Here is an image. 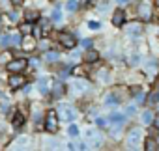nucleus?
I'll use <instances>...</instances> for the list:
<instances>
[{
    "label": "nucleus",
    "mask_w": 159,
    "mask_h": 151,
    "mask_svg": "<svg viewBox=\"0 0 159 151\" xmlns=\"http://www.w3.org/2000/svg\"><path fill=\"white\" fill-rule=\"evenodd\" d=\"M45 129L49 132H56L58 131V118H56V112L54 110H49L47 116H45Z\"/></svg>",
    "instance_id": "obj_1"
},
{
    "label": "nucleus",
    "mask_w": 159,
    "mask_h": 151,
    "mask_svg": "<svg viewBox=\"0 0 159 151\" xmlns=\"http://www.w3.org/2000/svg\"><path fill=\"white\" fill-rule=\"evenodd\" d=\"M8 69L11 73H21L23 69H26V60L25 58H15V60H11L8 63Z\"/></svg>",
    "instance_id": "obj_2"
},
{
    "label": "nucleus",
    "mask_w": 159,
    "mask_h": 151,
    "mask_svg": "<svg viewBox=\"0 0 159 151\" xmlns=\"http://www.w3.org/2000/svg\"><path fill=\"white\" fill-rule=\"evenodd\" d=\"M58 41H60L66 49H73V47L77 45V39H75L71 34H66V32H62V34L58 36Z\"/></svg>",
    "instance_id": "obj_3"
},
{
    "label": "nucleus",
    "mask_w": 159,
    "mask_h": 151,
    "mask_svg": "<svg viewBox=\"0 0 159 151\" xmlns=\"http://www.w3.org/2000/svg\"><path fill=\"white\" fill-rule=\"evenodd\" d=\"M58 112H60V118L62 119H73L75 118V112H73V108L71 106H67V105H60L58 106Z\"/></svg>",
    "instance_id": "obj_4"
},
{
    "label": "nucleus",
    "mask_w": 159,
    "mask_h": 151,
    "mask_svg": "<svg viewBox=\"0 0 159 151\" xmlns=\"http://www.w3.org/2000/svg\"><path fill=\"white\" fill-rule=\"evenodd\" d=\"M23 84H25V77H21L19 73H13L11 79H10V86H11L13 90H17V88H21Z\"/></svg>",
    "instance_id": "obj_5"
},
{
    "label": "nucleus",
    "mask_w": 159,
    "mask_h": 151,
    "mask_svg": "<svg viewBox=\"0 0 159 151\" xmlns=\"http://www.w3.org/2000/svg\"><path fill=\"white\" fill-rule=\"evenodd\" d=\"M139 15H140V19H144V21H148V19L152 17V11H150V4H146V2H142V4L139 6Z\"/></svg>",
    "instance_id": "obj_6"
},
{
    "label": "nucleus",
    "mask_w": 159,
    "mask_h": 151,
    "mask_svg": "<svg viewBox=\"0 0 159 151\" xmlns=\"http://www.w3.org/2000/svg\"><path fill=\"white\" fill-rule=\"evenodd\" d=\"M124 21H125V13H124L122 10H118V11L112 15V24H114V26H122Z\"/></svg>",
    "instance_id": "obj_7"
},
{
    "label": "nucleus",
    "mask_w": 159,
    "mask_h": 151,
    "mask_svg": "<svg viewBox=\"0 0 159 151\" xmlns=\"http://www.w3.org/2000/svg\"><path fill=\"white\" fill-rule=\"evenodd\" d=\"M23 49H25V50H28V52L36 49V41H34V39H32L28 34H26V37L23 39Z\"/></svg>",
    "instance_id": "obj_8"
},
{
    "label": "nucleus",
    "mask_w": 159,
    "mask_h": 151,
    "mask_svg": "<svg viewBox=\"0 0 159 151\" xmlns=\"http://www.w3.org/2000/svg\"><path fill=\"white\" fill-rule=\"evenodd\" d=\"M139 140H140V131H139V129H133V131L129 132V136H127V144L135 145Z\"/></svg>",
    "instance_id": "obj_9"
},
{
    "label": "nucleus",
    "mask_w": 159,
    "mask_h": 151,
    "mask_svg": "<svg viewBox=\"0 0 159 151\" xmlns=\"http://www.w3.org/2000/svg\"><path fill=\"white\" fill-rule=\"evenodd\" d=\"M98 58H99V54H98L96 50H88V52L84 54V60H86L88 63H92V62H98Z\"/></svg>",
    "instance_id": "obj_10"
},
{
    "label": "nucleus",
    "mask_w": 159,
    "mask_h": 151,
    "mask_svg": "<svg viewBox=\"0 0 159 151\" xmlns=\"http://www.w3.org/2000/svg\"><path fill=\"white\" fill-rule=\"evenodd\" d=\"M32 28H34V24H32V21H26L25 24H21V34H30L32 32Z\"/></svg>",
    "instance_id": "obj_11"
},
{
    "label": "nucleus",
    "mask_w": 159,
    "mask_h": 151,
    "mask_svg": "<svg viewBox=\"0 0 159 151\" xmlns=\"http://www.w3.org/2000/svg\"><path fill=\"white\" fill-rule=\"evenodd\" d=\"M23 123H25V116H23V112H17L13 118V127H21Z\"/></svg>",
    "instance_id": "obj_12"
},
{
    "label": "nucleus",
    "mask_w": 159,
    "mask_h": 151,
    "mask_svg": "<svg viewBox=\"0 0 159 151\" xmlns=\"http://www.w3.org/2000/svg\"><path fill=\"white\" fill-rule=\"evenodd\" d=\"M140 30H142V28H140V24H139V23H133V24L127 28V32H129V34H133V36H139V34H140Z\"/></svg>",
    "instance_id": "obj_13"
},
{
    "label": "nucleus",
    "mask_w": 159,
    "mask_h": 151,
    "mask_svg": "<svg viewBox=\"0 0 159 151\" xmlns=\"http://www.w3.org/2000/svg\"><path fill=\"white\" fill-rule=\"evenodd\" d=\"M144 147H146V151H153V149H157V142H155L153 138H148Z\"/></svg>",
    "instance_id": "obj_14"
},
{
    "label": "nucleus",
    "mask_w": 159,
    "mask_h": 151,
    "mask_svg": "<svg viewBox=\"0 0 159 151\" xmlns=\"http://www.w3.org/2000/svg\"><path fill=\"white\" fill-rule=\"evenodd\" d=\"M142 121H144V123H152V121H153V112L146 110V112L142 114Z\"/></svg>",
    "instance_id": "obj_15"
},
{
    "label": "nucleus",
    "mask_w": 159,
    "mask_h": 151,
    "mask_svg": "<svg viewBox=\"0 0 159 151\" xmlns=\"http://www.w3.org/2000/svg\"><path fill=\"white\" fill-rule=\"evenodd\" d=\"M111 121H112V123H124V121H125V116H122V114H112V116H111Z\"/></svg>",
    "instance_id": "obj_16"
},
{
    "label": "nucleus",
    "mask_w": 159,
    "mask_h": 151,
    "mask_svg": "<svg viewBox=\"0 0 159 151\" xmlns=\"http://www.w3.org/2000/svg\"><path fill=\"white\" fill-rule=\"evenodd\" d=\"M148 101H150L152 105H155V103H159V92H152V93L148 95Z\"/></svg>",
    "instance_id": "obj_17"
},
{
    "label": "nucleus",
    "mask_w": 159,
    "mask_h": 151,
    "mask_svg": "<svg viewBox=\"0 0 159 151\" xmlns=\"http://www.w3.org/2000/svg\"><path fill=\"white\" fill-rule=\"evenodd\" d=\"M77 2L75 0H67V4H66V8H67V11H77Z\"/></svg>",
    "instance_id": "obj_18"
},
{
    "label": "nucleus",
    "mask_w": 159,
    "mask_h": 151,
    "mask_svg": "<svg viewBox=\"0 0 159 151\" xmlns=\"http://www.w3.org/2000/svg\"><path fill=\"white\" fill-rule=\"evenodd\" d=\"M39 90L41 92H47L49 90V79H41L39 80Z\"/></svg>",
    "instance_id": "obj_19"
},
{
    "label": "nucleus",
    "mask_w": 159,
    "mask_h": 151,
    "mask_svg": "<svg viewBox=\"0 0 159 151\" xmlns=\"http://www.w3.org/2000/svg\"><path fill=\"white\" fill-rule=\"evenodd\" d=\"M52 21H54V23H58V21H62V11H60L58 8H56V10L52 11Z\"/></svg>",
    "instance_id": "obj_20"
},
{
    "label": "nucleus",
    "mask_w": 159,
    "mask_h": 151,
    "mask_svg": "<svg viewBox=\"0 0 159 151\" xmlns=\"http://www.w3.org/2000/svg\"><path fill=\"white\" fill-rule=\"evenodd\" d=\"M39 28H41V32H49V28H51V24H49V21H39Z\"/></svg>",
    "instance_id": "obj_21"
},
{
    "label": "nucleus",
    "mask_w": 159,
    "mask_h": 151,
    "mask_svg": "<svg viewBox=\"0 0 159 151\" xmlns=\"http://www.w3.org/2000/svg\"><path fill=\"white\" fill-rule=\"evenodd\" d=\"M45 60H47V62H56V60H58V54H56V52H47V54H45Z\"/></svg>",
    "instance_id": "obj_22"
},
{
    "label": "nucleus",
    "mask_w": 159,
    "mask_h": 151,
    "mask_svg": "<svg viewBox=\"0 0 159 151\" xmlns=\"http://www.w3.org/2000/svg\"><path fill=\"white\" fill-rule=\"evenodd\" d=\"M67 132H69V136H77V134H79V127H77V125H69Z\"/></svg>",
    "instance_id": "obj_23"
},
{
    "label": "nucleus",
    "mask_w": 159,
    "mask_h": 151,
    "mask_svg": "<svg viewBox=\"0 0 159 151\" xmlns=\"http://www.w3.org/2000/svg\"><path fill=\"white\" fill-rule=\"evenodd\" d=\"M34 19H38V13L36 11H28L26 13V21H34Z\"/></svg>",
    "instance_id": "obj_24"
},
{
    "label": "nucleus",
    "mask_w": 159,
    "mask_h": 151,
    "mask_svg": "<svg viewBox=\"0 0 159 151\" xmlns=\"http://www.w3.org/2000/svg\"><path fill=\"white\" fill-rule=\"evenodd\" d=\"M88 28H92V30H99V23H98V21H90V23H88Z\"/></svg>",
    "instance_id": "obj_25"
},
{
    "label": "nucleus",
    "mask_w": 159,
    "mask_h": 151,
    "mask_svg": "<svg viewBox=\"0 0 159 151\" xmlns=\"http://www.w3.org/2000/svg\"><path fill=\"white\" fill-rule=\"evenodd\" d=\"M83 47L84 49H90L92 47V39H83Z\"/></svg>",
    "instance_id": "obj_26"
},
{
    "label": "nucleus",
    "mask_w": 159,
    "mask_h": 151,
    "mask_svg": "<svg viewBox=\"0 0 159 151\" xmlns=\"http://www.w3.org/2000/svg\"><path fill=\"white\" fill-rule=\"evenodd\" d=\"M116 101H118V99H114L112 95H109V97H107V105H114Z\"/></svg>",
    "instance_id": "obj_27"
},
{
    "label": "nucleus",
    "mask_w": 159,
    "mask_h": 151,
    "mask_svg": "<svg viewBox=\"0 0 159 151\" xmlns=\"http://www.w3.org/2000/svg\"><path fill=\"white\" fill-rule=\"evenodd\" d=\"M135 110H137L135 106H127V108H125V112H127L129 116H133V114H135Z\"/></svg>",
    "instance_id": "obj_28"
},
{
    "label": "nucleus",
    "mask_w": 159,
    "mask_h": 151,
    "mask_svg": "<svg viewBox=\"0 0 159 151\" xmlns=\"http://www.w3.org/2000/svg\"><path fill=\"white\" fill-rule=\"evenodd\" d=\"M152 123H153V125H155V129H159V116H155V118H153V121H152Z\"/></svg>",
    "instance_id": "obj_29"
},
{
    "label": "nucleus",
    "mask_w": 159,
    "mask_h": 151,
    "mask_svg": "<svg viewBox=\"0 0 159 151\" xmlns=\"http://www.w3.org/2000/svg\"><path fill=\"white\" fill-rule=\"evenodd\" d=\"M11 2H13V6H21V4L25 2V0H11Z\"/></svg>",
    "instance_id": "obj_30"
},
{
    "label": "nucleus",
    "mask_w": 159,
    "mask_h": 151,
    "mask_svg": "<svg viewBox=\"0 0 159 151\" xmlns=\"http://www.w3.org/2000/svg\"><path fill=\"white\" fill-rule=\"evenodd\" d=\"M75 75H83V67H77L75 69Z\"/></svg>",
    "instance_id": "obj_31"
},
{
    "label": "nucleus",
    "mask_w": 159,
    "mask_h": 151,
    "mask_svg": "<svg viewBox=\"0 0 159 151\" xmlns=\"http://www.w3.org/2000/svg\"><path fill=\"white\" fill-rule=\"evenodd\" d=\"M10 19L11 21H17V13H10Z\"/></svg>",
    "instance_id": "obj_32"
},
{
    "label": "nucleus",
    "mask_w": 159,
    "mask_h": 151,
    "mask_svg": "<svg viewBox=\"0 0 159 151\" xmlns=\"http://www.w3.org/2000/svg\"><path fill=\"white\" fill-rule=\"evenodd\" d=\"M118 2H120V4H127V0H118Z\"/></svg>",
    "instance_id": "obj_33"
},
{
    "label": "nucleus",
    "mask_w": 159,
    "mask_h": 151,
    "mask_svg": "<svg viewBox=\"0 0 159 151\" xmlns=\"http://www.w3.org/2000/svg\"><path fill=\"white\" fill-rule=\"evenodd\" d=\"M88 2H92V0H83V4H84V6H86Z\"/></svg>",
    "instance_id": "obj_34"
},
{
    "label": "nucleus",
    "mask_w": 159,
    "mask_h": 151,
    "mask_svg": "<svg viewBox=\"0 0 159 151\" xmlns=\"http://www.w3.org/2000/svg\"><path fill=\"white\" fill-rule=\"evenodd\" d=\"M155 6H157V8H159V0H155Z\"/></svg>",
    "instance_id": "obj_35"
},
{
    "label": "nucleus",
    "mask_w": 159,
    "mask_h": 151,
    "mask_svg": "<svg viewBox=\"0 0 159 151\" xmlns=\"http://www.w3.org/2000/svg\"><path fill=\"white\" fill-rule=\"evenodd\" d=\"M157 88H159V79H157Z\"/></svg>",
    "instance_id": "obj_36"
}]
</instances>
